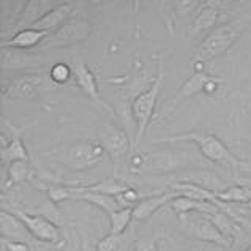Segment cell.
<instances>
[{
	"label": "cell",
	"instance_id": "1",
	"mask_svg": "<svg viewBox=\"0 0 251 251\" xmlns=\"http://www.w3.org/2000/svg\"><path fill=\"white\" fill-rule=\"evenodd\" d=\"M250 21V16H240L237 19L226 23L223 25H220L217 28L207 35V37L201 41V45L195 51L193 55V62L195 63H204L213 60L215 57H218L221 54H225L229 48H232V45L240 38V35L245 30V27Z\"/></svg>",
	"mask_w": 251,
	"mask_h": 251
},
{
	"label": "cell",
	"instance_id": "2",
	"mask_svg": "<svg viewBox=\"0 0 251 251\" xmlns=\"http://www.w3.org/2000/svg\"><path fill=\"white\" fill-rule=\"evenodd\" d=\"M178 141H191L198 146L199 152L202 153L207 160H210L213 163L225 164L229 168H242L248 169L250 166L239 160L231 150H229L225 142L218 139L217 136L212 133H204V131H193V133H185V134H177V136H169V138H161L156 139L155 142H178Z\"/></svg>",
	"mask_w": 251,
	"mask_h": 251
},
{
	"label": "cell",
	"instance_id": "3",
	"mask_svg": "<svg viewBox=\"0 0 251 251\" xmlns=\"http://www.w3.org/2000/svg\"><path fill=\"white\" fill-rule=\"evenodd\" d=\"M163 79H164V73H163V63H160L158 67V73L153 82L150 84V87H147L144 92H141L138 97L133 100L131 104V112L136 122V139L133 146H138L141 139L144 138L146 131L149 130L150 120L155 112V106L158 103V97L161 93L163 87Z\"/></svg>",
	"mask_w": 251,
	"mask_h": 251
},
{
	"label": "cell",
	"instance_id": "4",
	"mask_svg": "<svg viewBox=\"0 0 251 251\" xmlns=\"http://www.w3.org/2000/svg\"><path fill=\"white\" fill-rule=\"evenodd\" d=\"M92 25L84 19H68L65 24L55 28L48 35L40 48L52 49V48H67L76 43H81L90 37Z\"/></svg>",
	"mask_w": 251,
	"mask_h": 251
},
{
	"label": "cell",
	"instance_id": "5",
	"mask_svg": "<svg viewBox=\"0 0 251 251\" xmlns=\"http://www.w3.org/2000/svg\"><path fill=\"white\" fill-rule=\"evenodd\" d=\"M98 142L103 146L104 152L109 155V158L114 163V169H117L122 164L128 153H130L131 142L128 139L126 133L116 125H106L98 130Z\"/></svg>",
	"mask_w": 251,
	"mask_h": 251
},
{
	"label": "cell",
	"instance_id": "6",
	"mask_svg": "<svg viewBox=\"0 0 251 251\" xmlns=\"http://www.w3.org/2000/svg\"><path fill=\"white\" fill-rule=\"evenodd\" d=\"M104 155L106 152L100 142L82 141L70 149L65 163L75 171H85L97 166L104 158Z\"/></svg>",
	"mask_w": 251,
	"mask_h": 251
},
{
	"label": "cell",
	"instance_id": "7",
	"mask_svg": "<svg viewBox=\"0 0 251 251\" xmlns=\"http://www.w3.org/2000/svg\"><path fill=\"white\" fill-rule=\"evenodd\" d=\"M212 79H213V76L204 73V71H202V73H196V71H195V73H193L188 79L185 81V84L180 87V90L176 93V97H172L171 101L164 104V107L161 109L160 116L156 117V120L164 119L166 116H169L171 112H174L177 107L185 101V100L191 98L193 95H196V93H199V92H204L205 85L209 84Z\"/></svg>",
	"mask_w": 251,
	"mask_h": 251
},
{
	"label": "cell",
	"instance_id": "8",
	"mask_svg": "<svg viewBox=\"0 0 251 251\" xmlns=\"http://www.w3.org/2000/svg\"><path fill=\"white\" fill-rule=\"evenodd\" d=\"M10 212H13L16 217L21 218V221L27 226V229L30 231V234L37 240L49 242V243H55L60 240L59 226L54 225L52 221H49L48 218L41 217V215H37V213L28 215L21 210H10Z\"/></svg>",
	"mask_w": 251,
	"mask_h": 251
},
{
	"label": "cell",
	"instance_id": "9",
	"mask_svg": "<svg viewBox=\"0 0 251 251\" xmlns=\"http://www.w3.org/2000/svg\"><path fill=\"white\" fill-rule=\"evenodd\" d=\"M188 232L193 237H196L202 242L215 243V245L231 250V242L218 231V227L215 226L205 215H199V217H195L188 221Z\"/></svg>",
	"mask_w": 251,
	"mask_h": 251
},
{
	"label": "cell",
	"instance_id": "10",
	"mask_svg": "<svg viewBox=\"0 0 251 251\" xmlns=\"http://www.w3.org/2000/svg\"><path fill=\"white\" fill-rule=\"evenodd\" d=\"M41 76L38 75H23L11 79L3 89L5 98H25L35 100L38 98V89L41 87Z\"/></svg>",
	"mask_w": 251,
	"mask_h": 251
},
{
	"label": "cell",
	"instance_id": "11",
	"mask_svg": "<svg viewBox=\"0 0 251 251\" xmlns=\"http://www.w3.org/2000/svg\"><path fill=\"white\" fill-rule=\"evenodd\" d=\"M0 235L5 240H14V242H25L30 240L33 235L27 229V226L16 217L13 212L2 210L0 212Z\"/></svg>",
	"mask_w": 251,
	"mask_h": 251
},
{
	"label": "cell",
	"instance_id": "12",
	"mask_svg": "<svg viewBox=\"0 0 251 251\" xmlns=\"http://www.w3.org/2000/svg\"><path fill=\"white\" fill-rule=\"evenodd\" d=\"M221 19V10L217 6V3H207L204 8H201V11L196 14V18L191 21V24L188 27V37L195 38L198 35L204 33L207 30H210L215 25L220 23Z\"/></svg>",
	"mask_w": 251,
	"mask_h": 251
},
{
	"label": "cell",
	"instance_id": "13",
	"mask_svg": "<svg viewBox=\"0 0 251 251\" xmlns=\"http://www.w3.org/2000/svg\"><path fill=\"white\" fill-rule=\"evenodd\" d=\"M75 11V3L71 2H63L55 5V8H52L49 13H46L40 21H37L32 28H37V30H45V32H54L55 28H59L63 25L70 19L71 13Z\"/></svg>",
	"mask_w": 251,
	"mask_h": 251
},
{
	"label": "cell",
	"instance_id": "14",
	"mask_svg": "<svg viewBox=\"0 0 251 251\" xmlns=\"http://www.w3.org/2000/svg\"><path fill=\"white\" fill-rule=\"evenodd\" d=\"M49 32L45 30H37V28H23V30H18L13 35L10 40L2 41V48H13V49H21V51H25V49H32V48H40L43 45V41L48 38Z\"/></svg>",
	"mask_w": 251,
	"mask_h": 251
},
{
	"label": "cell",
	"instance_id": "15",
	"mask_svg": "<svg viewBox=\"0 0 251 251\" xmlns=\"http://www.w3.org/2000/svg\"><path fill=\"white\" fill-rule=\"evenodd\" d=\"M176 198H180L178 196V193L174 191V190H166L163 193V195H158V196H149L146 199L139 201L138 204L133 207V218L134 220H147L149 217H152V215L163 207L164 204L171 202V201H174Z\"/></svg>",
	"mask_w": 251,
	"mask_h": 251
},
{
	"label": "cell",
	"instance_id": "16",
	"mask_svg": "<svg viewBox=\"0 0 251 251\" xmlns=\"http://www.w3.org/2000/svg\"><path fill=\"white\" fill-rule=\"evenodd\" d=\"M73 75H75V79H76V84L79 85V87L87 93V95L93 100V101H97L98 104H101L103 107H107V104L101 100L100 97V92H98V84H97V77L95 75L92 73L90 68L85 65L84 62H76L73 65Z\"/></svg>",
	"mask_w": 251,
	"mask_h": 251
},
{
	"label": "cell",
	"instance_id": "17",
	"mask_svg": "<svg viewBox=\"0 0 251 251\" xmlns=\"http://www.w3.org/2000/svg\"><path fill=\"white\" fill-rule=\"evenodd\" d=\"M171 207L178 217H183V215H188L190 212H198L199 215H213L220 210V207L213 202H207V201H195V199H190V198H176L174 201H171Z\"/></svg>",
	"mask_w": 251,
	"mask_h": 251
},
{
	"label": "cell",
	"instance_id": "18",
	"mask_svg": "<svg viewBox=\"0 0 251 251\" xmlns=\"http://www.w3.org/2000/svg\"><path fill=\"white\" fill-rule=\"evenodd\" d=\"M180 182L195 183L198 186H202V188L215 193V195H218V193L229 188V185L221 180V178L215 174L213 171H204V169L195 171V172H188L185 177L180 178Z\"/></svg>",
	"mask_w": 251,
	"mask_h": 251
},
{
	"label": "cell",
	"instance_id": "19",
	"mask_svg": "<svg viewBox=\"0 0 251 251\" xmlns=\"http://www.w3.org/2000/svg\"><path fill=\"white\" fill-rule=\"evenodd\" d=\"M73 190V199H79V201H87V202L95 204L100 209L106 210L107 213L117 212L122 207L119 204V201L114 196H107V195H101V193H95V191H89L85 186H71Z\"/></svg>",
	"mask_w": 251,
	"mask_h": 251
},
{
	"label": "cell",
	"instance_id": "20",
	"mask_svg": "<svg viewBox=\"0 0 251 251\" xmlns=\"http://www.w3.org/2000/svg\"><path fill=\"white\" fill-rule=\"evenodd\" d=\"M54 6V2H43V0H30V2L24 3V10L21 18L18 19L16 27L19 30L23 28H30L37 21H40L46 13H49Z\"/></svg>",
	"mask_w": 251,
	"mask_h": 251
},
{
	"label": "cell",
	"instance_id": "21",
	"mask_svg": "<svg viewBox=\"0 0 251 251\" xmlns=\"http://www.w3.org/2000/svg\"><path fill=\"white\" fill-rule=\"evenodd\" d=\"M209 218L212 223L218 227V231L225 235V237L229 240V242H234V240H237V239H242V237H245V227L240 226L237 221H234L229 215H226L225 212H221L218 210L217 213H213V215H209Z\"/></svg>",
	"mask_w": 251,
	"mask_h": 251
},
{
	"label": "cell",
	"instance_id": "22",
	"mask_svg": "<svg viewBox=\"0 0 251 251\" xmlns=\"http://www.w3.org/2000/svg\"><path fill=\"white\" fill-rule=\"evenodd\" d=\"M169 190L177 191L178 196H185V198H190V199H195V201H207V202H213V204L218 201L215 193L202 188V186H198L195 183L174 182L169 186Z\"/></svg>",
	"mask_w": 251,
	"mask_h": 251
},
{
	"label": "cell",
	"instance_id": "23",
	"mask_svg": "<svg viewBox=\"0 0 251 251\" xmlns=\"http://www.w3.org/2000/svg\"><path fill=\"white\" fill-rule=\"evenodd\" d=\"M33 57L27 55L21 49L13 48H2V68L3 70H14V68H25L33 65Z\"/></svg>",
	"mask_w": 251,
	"mask_h": 251
},
{
	"label": "cell",
	"instance_id": "24",
	"mask_svg": "<svg viewBox=\"0 0 251 251\" xmlns=\"http://www.w3.org/2000/svg\"><path fill=\"white\" fill-rule=\"evenodd\" d=\"M21 130L14 131L11 134L10 144L2 149V160L5 163H13V161H28V153L27 149L23 144V141L19 138Z\"/></svg>",
	"mask_w": 251,
	"mask_h": 251
},
{
	"label": "cell",
	"instance_id": "25",
	"mask_svg": "<svg viewBox=\"0 0 251 251\" xmlns=\"http://www.w3.org/2000/svg\"><path fill=\"white\" fill-rule=\"evenodd\" d=\"M218 201L221 202H227V204H248L251 201V190L248 186L243 185H234L229 186L227 190L221 191L217 195Z\"/></svg>",
	"mask_w": 251,
	"mask_h": 251
},
{
	"label": "cell",
	"instance_id": "26",
	"mask_svg": "<svg viewBox=\"0 0 251 251\" xmlns=\"http://www.w3.org/2000/svg\"><path fill=\"white\" fill-rule=\"evenodd\" d=\"M133 220V207L109 213V234L122 235Z\"/></svg>",
	"mask_w": 251,
	"mask_h": 251
},
{
	"label": "cell",
	"instance_id": "27",
	"mask_svg": "<svg viewBox=\"0 0 251 251\" xmlns=\"http://www.w3.org/2000/svg\"><path fill=\"white\" fill-rule=\"evenodd\" d=\"M27 178H30V166L28 161H13L8 166V180L5 183V188L25 182Z\"/></svg>",
	"mask_w": 251,
	"mask_h": 251
},
{
	"label": "cell",
	"instance_id": "28",
	"mask_svg": "<svg viewBox=\"0 0 251 251\" xmlns=\"http://www.w3.org/2000/svg\"><path fill=\"white\" fill-rule=\"evenodd\" d=\"M89 191H95V193H101V195H107V196H119L122 195L124 191H126L130 186H126L125 183H122L116 178H109V180H104V182H100L97 185H92V186H85Z\"/></svg>",
	"mask_w": 251,
	"mask_h": 251
},
{
	"label": "cell",
	"instance_id": "29",
	"mask_svg": "<svg viewBox=\"0 0 251 251\" xmlns=\"http://www.w3.org/2000/svg\"><path fill=\"white\" fill-rule=\"evenodd\" d=\"M37 215H41V217L48 218L49 221H52V223L57 226L62 223V213L59 209H57V204L52 202L51 199H48L46 202L41 205V209L37 212Z\"/></svg>",
	"mask_w": 251,
	"mask_h": 251
},
{
	"label": "cell",
	"instance_id": "30",
	"mask_svg": "<svg viewBox=\"0 0 251 251\" xmlns=\"http://www.w3.org/2000/svg\"><path fill=\"white\" fill-rule=\"evenodd\" d=\"M71 73H73V70H71L67 63H55L51 68V77L57 84H65L71 77Z\"/></svg>",
	"mask_w": 251,
	"mask_h": 251
},
{
	"label": "cell",
	"instance_id": "31",
	"mask_svg": "<svg viewBox=\"0 0 251 251\" xmlns=\"http://www.w3.org/2000/svg\"><path fill=\"white\" fill-rule=\"evenodd\" d=\"M48 196L52 202H62V201L73 199V190L71 186H51L48 190Z\"/></svg>",
	"mask_w": 251,
	"mask_h": 251
},
{
	"label": "cell",
	"instance_id": "32",
	"mask_svg": "<svg viewBox=\"0 0 251 251\" xmlns=\"http://www.w3.org/2000/svg\"><path fill=\"white\" fill-rule=\"evenodd\" d=\"M122 242V235L109 234L97 243V251H117Z\"/></svg>",
	"mask_w": 251,
	"mask_h": 251
},
{
	"label": "cell",
	"instance_id": "33",
	"mask_svg": "<svg viewBox=\"0 0 251 251\" xmlns=\"http://www.w3.org/2000/svg\"><path fill=\"white\" fill-rule=\"evenodd\" d=\"M176 6V13L180 14V16H190L191 13H195V10L201 5L198 0H177V2L172 3Z\"/></svg>",
	"mask_w": 251,
	"mask_h": 251
},
{
	"label": "cell",
	"instance_id": "34",
	"mask_svg": "<svg viewBox=\"0 0 251 251\" xmlns=\"http://www.w3.org/2000/svg\"><path fill=\"white\" fill-rule=\"evenodd\" d=\"M134 251H158L156 240L153 237H144V239L136 240Z\"/></svg>",
	"mask_w": 251,
	"mask_h": 251
},
{
	"label": "cell",
	"instance_id": "35",
	"mask_svg": "<svg viewBox=\"0 0 251 251\" xmlns=\"http://www.w3.org/2000/svg\"><path fill=\"white\" fill-rule=\"evenodd\" d=\"M130 166L136 171H142L147 166V156H144L142 153H133L130 158Z\"/></svg>",
	"mask_w": 251,
	"mask_h": 251
},
{
	"label": "cell",
	"instance_id": "36",
	"mask_svg": "<svg viewBox=\"0 0 251 251\" xmlns=\"http://www.w3.org/2000/svg\"><path fill=\"white\" fill-rule=\"evenodd\" d=\"M2 242L6 251H30V248H28L25 242H14V240H5V239H2Z\"/></svg>",
	"mask_w": 251,
	"mask_h": 251
},
{
	"label": "cell",
	"instance_id": "37",
	"mask_svg": "<svg viewBox=\"0 0 251 251\" xmlns=\"http://www.w3.org/2000/svg\"><path fill=\"white\" fill-rule=\"evenodd\" d=\"M82 251H89V247H87V245H85V247L82 248Z\"/></svg>",
	"mask_w": 251,
	"mask_h": 251
},
{
	"label": "cell",
	"instance_id": "38",
	"mask_svg": "<svg viewBox=\"0 0 251 251\" xmlns=\"http://www.w3.org/2000/svg\"><path fill=\"white\" fill-rule=\"evenodd\" d=\"M247 251H251V247H250V248H248V250H247Z\"/></svg>",
	"mask_w": 251,
	"mask_h": 251
}]
</instances>
